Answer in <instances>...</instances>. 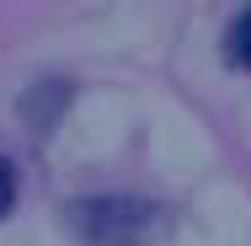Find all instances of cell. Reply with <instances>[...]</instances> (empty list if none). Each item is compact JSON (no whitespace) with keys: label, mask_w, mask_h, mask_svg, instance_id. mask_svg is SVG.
I'll list each match as a JSON object with an SVG mask.
<instances>
[{"label":"cell","mask_w":251,"mask_h":246,"mask_svg":"<svg viewBox=\"0 0 251 246\" xmlns=\"http://www.w3.org/2000/svg\"><path fill=\"white\" fill-rule=\"evenodd\" d=\"M64 225L86 246H139L155 225V203L139 193H91L64 209Z\"/></svg>","instance_id":"1"},{"label":"cell","mask_w":251,"mask_h":246,"mask_svg":"<svg viewBox=\"0 0 251 246\" xmlns=\"http://www.w3.org/2000/svg\"><path fill=\"white\" fill-rule=\"evenodd\" d=\"M225 54L241 64V70H251V5L230 22V38H225Z\"/></svg>","instance_id":"2"},{"label":"cell","mask_w":251,"mask_h":246,"mask_svg":"<svg viewBox=\"0 0 251 246\" xmlns=\"http://www.w3.org/2000/svg\"><path fill=\"white\" fill-rule=\"evenodd\" d=\"M11 203H16V171H11V161L0 155V219L11 214Z\"/></svg>","instance_id":"3"}]
</instances>
